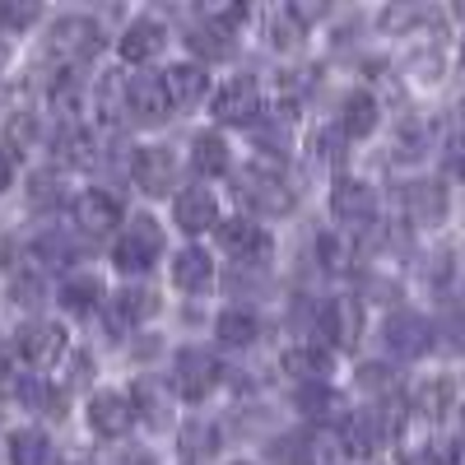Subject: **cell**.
I'll use <instances>...</instances> for the list:
<instances>
[{
	"label": "cell",
	"mask_w": 465,
	"mask_h": 465,
	"mask_svg": "<svg viewBox=\"0 0 465 465\" xmlns=\"http://www.w3.org/2000/svg\"><path fill=\"white\" fill-rule=\"evenodd\" d=\"M98 52H103V24H98L94 15H56V19L47 24L43 56H37V65H52V74H61V70H84Z\"/></svg>",
	"instance_id": "6da1fadb"
},
{
	"label": "cell",
	"mask_w": 465,
	"mask_h": 465,
	"mask_svg": "<svg viewBox=\"0 0 465 465\" xmlns=\"http://www.w3.org/2000/svg\"><path fill=\"white\" fill-rule=\"evenodd\" d=\"M232 191H238V201L247 205L252 219H284L298 205V191L284 182V173L261 163V159L242 163L238 173H232Z\"/></svg>",
	"instance_id": "7a4b0ae2"
},
{
	"label": "cell",
	"mask_w": 465,
	"mask_h": 465,
	"mask_svg": "<svg viewBox=\"0 0 465 465\" xmlns=\"http://www.w3.org/2000/svg\"><path fill=\"white\" fill-rule=\"evenodd\" d=\"M163 252H168L163 223L153 219L149 210H140V214L126 219L122 232H116V242H112V265L122 270V275H149V270L163 261Z\"/></svg>",
	"instance_id": "3957f363"
},
{
	"label": "cell",
	"mask_w": 465,
	"mask_h": 465,
	"mask_svg": "<svg viewBox=\"0 0 465 465\" xmlns=\"http://www.w3.org/2000/svg\"><path fill=\"white\" fill-rule=\"evenodd\" d=\"M223 381V363L210 354L205 344H182L173 363H168V386L173 396L186 405H201L205 396H214V386Z\"/></svg>",
	"instance_id": "277c9868"
},
{
	"label": "cell",
	"mask_w": 465,
	"mask_h": 465,
	"mask_svg": "<svg viewBox=\"0 0 465 465\" xmlns=\"http://www.w3.org/2000/svg\"><path fill=\"white\" fill-rule=\"evenodd\" d=\"M396 433V414L391 410H377V405H354V410H344V419L335 423V442L344 456H377L386 447V438Z\"/></svg>",
	"instance_id": "5b68a950"
},
{
	"label": "cell",
	"mask_w": 465,
	"mask_h": 465,
	"mask_svg": "<svg viewBox=\"0 0 465 465\" xmlns=\"http://www.w3.org/2000/svg\"><path fill=\"white\" fill-rule=\"evenodd\" d=\"M363 326H368V307L359 293H331L322 302V317H317V331L326 349H335V354H354V349L363 344Z\"/></svg>",
	"instance_id": "8992f818"
},
{
	"label": "cell",
	"mask_w": 465,
	"mask_h": 465,
	"mask_svg": "<svg viewBox=\"0 0 465 465\" xmlns=\"http://www.w3.org/2000/svg\"><path fill=\"white\" fill-rule=\"evenodd\" d=\"M89 247L94 242L74 223H43L28 238V261L43 270V275H47V270H65V275H70V270H84L80 261L89 256Z\"/></svg>",
	"instance_id": "52a82bcc"
},
{
	"label": "cell",
	"mask_w": 465,
	"mask_h": 465,
	"mask_svg": "<svg viewBox=\"0 0 465 465\" xmlns=\"http://www.w3.org/2000/svg\"><path fill=\"white\" fill-rule=\"evenodd\" d=\"M331 214L344 232H359V238H368V232L381 223V201H377V186L363 182V177H335L331 186Z\"/></svg>",
	"instance_id": "ba28073f"
},
{
	"label": "cell",
	"mask_w": 465,
	"mask_h": 465,
	"mask_svg": "<svg viewBox=\"0 0 465 465\" xmlns=\"http://www.w3.org/2000/svg\"><path fill=\"white\" fill-rule=\"evenodd\" d=\"M214 238H219V247H223V256H228L232 265L270 270V256H275V238L265 232L261 219H252V214H232V219L219 223Z\"/></svg>",
	"instance_id": "9c48e42d"
},
{
	"label": "cell",
	"mask_w": 465,
	"mask_h": 465,
	"mask_svg": "<svg viewBox=\"0 0 465 465\" xmlns=\"http://www.w3.org/2000/svg\"><path fill=\"white\" fill-rule=\"evenodd\" d=\"M381 344L391 359L414 363V359L429 354V349H438V326L429 317L410 312V307H396V312H386V322H381Z\"/></svg>",
	"instance_id": "30bf717a"
},
{
	"label": "cell",
	"mask_w": 465,
	"mask_h": 465,
	"mask_svg": "<svg viewBox=\"0 0 465 465\" xmlns=\"http://www.w3.org/2000/svg\"><path fill=\"white\" fill-rule=\"evenodd\" d=\"M74 228L84 232L89 242H103V238H112L116 242V232L126 228V210H122V196L116 191H107V186H89L84 196H74Z\"/></svg>",
	"instance_id": "8fae6325"
},
{
	"label": "cell",
	"mask_w": 465,
	"mask_h": 465,
	"mask_svg": "<svg viewBox=\"0 0 465 465\" xmlns=\"http://www.w3.org/2000/svg\"><path fill=\"white\" fill-rule=\"evenodd\" d=\"M159 293H153L149 284H122L107 307H103V326L112 331V340H122V335H135L149 317H159Z\"/></svg>",
	"instance_id": "7c38bea8"
},
{
	"label": "cell",
	"mask_w": 465,
	"mask_h": 465,
	"mask_svg": "<svg viewBox=\"0 0 465 465\" xmlns=\"http://www.w3.org/2000/svg\"><path fill=\"white\" fill-rule=\"evenodd\" d=\"M173 98L163 89V74H149V70H135L131 84H126V126H140V131H153L173 116Z\"/></svg>",
	"instance_id": "4fadbf2b"
},
{
	"label": "cell",
	"mask_w": 465,
	"mask_h": 465,
	"mask_svg": "<svg viewBox=\"0 0 465 465\" xmlns=\"http://www.w3.org/2000/svg\"><path fill=\"white\" fill-rule=\"evenodd\" d=\"M15 354L28 363V368H37V372H47V368H56L65 354H70V344H65V326H56V322H47V317H33V322H24L19 331H15Z\"/></svg>",
	"instance_id": "5bb4252c"
},
{
	"label": "cell",
	"mask_w": 465,
	"mask_h": 465,
	"mask_svg": "<svg viewBox=\"0 0 465 465\" xmlns=\"http://www.w3.org/2000/svg\"><path fill=\"white\" fill-rule=\"evenodd\" d=\"M335 456V442L317 429V423H302V429H289V433H275L265 447V460L270 465H331Z\"/></svg>",
	"instance_id": "9a60e30c"
},
{
	"label": "cell",
	"mask_w": 465,
	"mask_h": 465,
	"mask_svg": "<svg viewBox=\"0 0 465 465\" xmlns=\"http://www.w3.org/2000/svg\"><path fill=\"white\" fill-rule=\"evenodd\" d=\"M182 43L191 47V56H196L201 65H214V61H228L232 52H238V28L223 24L219 10H205V15H196L186 24Z\"/></svg>",
	"instance_id": "2e32d148"
},
{
	"label": "cell",
	"mask_w": 465,
	"mask_h": 465,
	"mask_svg": "<svg viewBox=\"0 0 465 465\" xmlns=\"http://www.w3.org/2000/svg\"><path fill=\"white\" fill-rule=\"evenodd\" d=\"M214 116L223 126H256L261 116H265V103H261V84H256V74H232L228 84L214 89Z\"/></svg>",
	"instance_id": "e0dca14e"
},
{
	"label": "cell",
	"mask_w": 465,
	"mask_h": 465,
	"mask_svg": "<svg viewBox=\"0 0 465 465\" xmlns=\"http://www.w3.org/2000/svg\"><path fill=\"white\" fill-rule=\"evenodd\" d=\"M173 223L186 232V238H201V232H219V196L205 182H191L173 196Z\"/></svg>",
	"instance_id": "ac0fdd59"
},
{
	"label": "cell",
	"mask_w": 465,
	"mask_h": 465,
	"mask_svg": "<svg viewBox=\"0 0 465 465\" xmlns=\"http://www.w3.org/2000/svg\"><path fill=\"white\" fill-rule=\"evenodd\" d=\"M131 182L144 191V196H168L177 182V153L168 144H135L131 153Z\"/></svg>",
	"instance_id": "d6986e66"
},
{
	"label": "cell",
	"mask_w": 465,
	"mask_h": 465,
	"mask_svg": "<svg viewBox=\"0 0 465 465\" xmlns=\"http://www.w3.org/2000/svg\"><path fill=\"white\" fill-rule=\"evenodd\" d=\"M401 205H405V219H410L414 228H438V223L451 214V191H447V182H438V177H414V182H405V191H401Z\"/></svg>",
	"instance_id": "ffe728a7"
},
{
	"label": "cell",
	"mask_w": 465,
	"mask_h": 465,
	"mask_svg": "<svg viewBox=\"0 0 465 465\" xmlns=\"http://www.w3.org/2000/svg\"><path fill=\"white\" fill-rule=\"evenodd\" d=\"M84 419H89V433L103 438V442H122L135 423V405L126 391H94L89 405H84Z\"/></svg>",
	"instance_id": "44dd1931"
},
{
	"label": "cell",
	"mask_w": 465,
	"mask_h": 465,
	"mask_svg": "<svg viewBox=\"0 0 465 465\" xmlns=\"http://www.w3.org/2000/svg\"><path fill=\"white\" fill-rule=\"evenodd\" d=\"M107 284H103V275L98 270H70V275H61V284H56V302L65 307L70 317H80V322H89L94 312L103 317V307H107Z\"/></svg>",
	"instance_id": "7402d4cb"
},
{
	"label": "cell",
	"mask_w": 465,
	"mask_h": 465,
	"mask_svg": "<svg viewBox=\"0 0 465 465\" xmlns=\"http://www.w3.org/2000/svg\"><path fill=\"white\" fill-rule=\"evenodd\" d=\"M52 149V168H94L98 163V140L89 131V122H56L47 135Z\"/></svg>",
	"instance_id": "603a6c76"
},
{
	"label": "cell",
	"mask_w": 465,
	"mask_h": 465,
	"mask_svg": "<svg viewBox=\"0 0 465 465\" xmlns=\"http://www.w3.org/2000/svg\"><path fill=\"white\" fill-rule=\"evenodd\" d=\"M163 47H168V24L159 15H135L116 37V52H122L126 65H144L153 56H163Z\"/></svg>",
	"instance_id": "cb8c5ba5"
},
{
	"label": "cell",
	"mask_w": 465,
	"mask_h": 465,
	"mask_svg": "<svg viewBox=\"0 0 465 465\" xmlns=\"http://www.w3.org/2000/svg\"><path fill=\"white\" fill-rule=\"evenodd\" d=\"M168 275H173V289L177 293H186V298H205L210 289H214V256L201 247V242H191V247H182L177 256H173V265H168Z\"/></svg>",
	"instance_id": "d4e9b609"
},
{
	"label": "cell",
	"mask_w": 465,
	"mask_h": 465,
	"mask_svg": "<svg viewBox=\"0 0 465 465\" xmlns=\"http://www.w3.org/2000/svg\"><path fill=\"white\" fill-rule=\"evenodd\" d=\"M131 405H135L140 423H149L153 433H163L173 423V386H168V377H153V372L135 377L131 381Z\"/></svg>",
	"instance_id": "484cf974"
},
{
	"label": "cell",
	"mask_w": 465,
	"mask_h": 465,
	"mask_svg": "<svg viewBox=\"0 0 465 465\" xmlns=\"http://www.w3.org/2000/svg\"><path fill=\"white\" fill-rule=\"evenodd\" d=\"M280 368L307 386V381H331V368H335V349H326L322 340H293L284 354H280Z\"/></svg>",
	"instance_id": "4316f807"
},
{
	"label": "cell",
	"mask_w": 465,
	"mask_h": 465,
	"mask_svg": "<svg viewBox=\"0 0 465 465\" xmlns=\"http://www.w3.org/2000/svg\"><path fill=\"white\" fill-rule=\"evenodd\" d=\"M186 168L196 182H214V177H228L232 173V153H228V140L223 131H196L186 144Z\"/></svg>",
	"instance_id": "83f0119b"
},
{
	"label": "cell",
	"mask_w": 465,
	"mask_h": 465,
	"mask_svg": "<svg viewBox=\"0 0 465 465\" xmlns=\"http://www.w3.org/2000/svg\"><path fill=\"white\" fill-rule=\"evenodd\" d=\"M159 74H163V89H168L177 112H191L210 98V65H201V61H177Z\"/></svg>",
	"instance_id": "f1b7e54d"
},
{
	"label": "cell",
	"mask_w": 465,
	"mask_h": 465,
	"mask_svg": "<svg viewBox=\"0 0 465 465\" xmlns=\"http://www.w3.org/2000/svg\"><path fill=\"white\" fill-rule=\"evenodd\" d=\"M84 103H89V80H84V70H61L52 74V84H47V107L56 122H84Z\"/></svg>",
	"instance_id": "f546056e"
},
{
	"label": "cell",
	"mask_w": 465,
	"mask_h": 465,
	"mask_svg": "<svg viewBox=\"0 0 465 465\" xmlns=\"http://www.w3.org/2000/svg\"><path fill=\"white\" fill-rule=\"evenodd\" d=\"M219 447H223V433H219V423L205 419V414H191L182 429H177V451H182L186 465H205V460H214Z\"/></svg>",
	"instance_id": "4dcf8cb0"
},
{
	"label": "cell",
	"mask_w": 465,
	"mask_h": 465,
	"mask_svg": "<svg viewBox=\"0 0 465 465\" xmlns=\"http://www.w3.org/2000/svg\"><path fill=\"white\" fill-rule=\"evenodd\" d=\"M381 126V103L372 89H349L340 98V131L349 140H368L372 131Z\"/></svg>",
	"instance_id": "1f68e13d"
},
{
	"label": "cell",
	"mask_w": 465,
	"mask_h": 465,
	"mask_svg": "<svg viewBox=\"0 0 465 465\" xmlns=\"http://www.w3.org/2000/svg\"><path fill=\"white\" fill-rule=\"evenodd\" d=\"M344 401H340V391H335V386L331 381H307V386H293V410L307 419V423H317V429H322V423L326 419H344V410H340Z\"/></svg>",
	"instance_id": "d6a6232c"
},
{
	"label": "cell",
	"mask_w": 465,
	"mask_h": 465,
	"mask_svg": "<svg viewBox=\"0 0 465 465\" xmlns=\"http://www.w3.org/2000/svg\"><path fill=\"white\" fill-rule=\"evenodd\" d=\"M214 335L223 349H252L261 340V317H256V307H223V312L214 317Z\"/></svg>",
	"instance_id": "836d02e7"
},
{
	"label": "cell",
	"mask_w": 465,
	"mask_h": 465,
	"mask_svg": "<svg viewBox=\"0 0 465 465\" xmlns=\"http://www.w3.org/2000/svg\"><path fill=\"white\" fill-rule=\"evenodd\" d=\"M252 144H256V153H261V163L284 168V163H289V153H293L289 122H280V112H275V116H261V122L252 126Z\"/></svg>",
	"instance_id": "e575fe53"
},
{
	"label": "cell",
	"mask_w": 465,
	"mask_h": 465,
	"mask_svg": "<svg viewBox=\"0 0 465 465\" xmlns=\"http://www.w3.org/2000/svg\"><path fill=\"white\" fill-rule=\"evenodd\" d=\"M429 149H433V126L423 122V116H401L396 131H391V159L419 163V159H429Z\"/></svg>",
	"instance_id": "d590c367"
},
{
	"label": "cell",
	"mask_w": 465,
	"mask_h": 465,
	"mask_svg": "<svg viewBox=\"0 0 465 465\" xmlns=\"http://www.w3.org/2000/svg\"><path fill=\"white\" fill-rule=\"evenodd\" d=\"M24 196H28V205H33L37 214H56V210H65L70 191H65L61 168H33V173H28V186H24Z\"/></svg>",
	"instance_id": "8d00e7d4"
},
{
	"label": "cell",
	"mask_w": 465,
	"mask_h": 465,
	"mask_svg": "<svg viewBox=\"0 0 465 465\" xmlns=\"http://www.w3.org/2000/svg\"><path fill=\"white\" fill-rule=\"evenodd\" d=\"M354 386L368 396V405H377V410H391L396 405V396H401V377H396V368L391 363H363L359 372H354Z\"/></svg>",
	"instance_id": "74e56055"
},
{
	"label": "cell",
	"mask_w": 465,
	"mask_h": 465,
	"mask_svg": "<svg viewBox=\"0 0 465 465\" xmlns=\"http://www.w3.org/2000/svg\"><path fill=\"white\" fill-rule=\"evenodd\" d=\"M126 84H131L126 70H103V80L94 89V112L107 126H126Z\"/></svg>",
	"instance_id": "f35d334b"
},
{
	"label": "cell",
	"mask_w": 465,
	"mask_h": 465,
	"mask_svg": "<svg viewBox=\"0 0 465 465\" xmlns=\"http://www.w3.org/2000/svg\"><path fill=\"white\" fill-rule=\"evenodd\" d=\"M10 465H56V442L43 429H15L5 438Z\"/></svg>",
	"instance_id": "ab89813d"
},
{
	"label": "cell",
	"mask_w": 465,
	"mask_h": 465,
	"mask_svg": "<svg viewBox=\"0 0 465 465\" xmlns=\"http://www.w3.org/2000/svg\"><path fill=\"white\" fill-rule=\"evenodd\" d=\"M349 149H354V140H349V135L340 131V122L317 126V131H312V144H307V153H312V163H322V168H344Z\"/></svg>",
	"instance_id": "60d3db41"
},
{
	"label": "cell",
	"mask_w": 465,
	"mask_h": 465,
	"mask_svg": "<svg viewBox=\"0 0 465 465\" xmlns=\"http://www.w3.org/2000/svg\"><path fill=\"white\" fill-rule=\"evenodd\" d=\"M423 419H442L451 405H456V381L451 377H429L414 386V401H410Z\"/></svg>",
	"instance_id": "b9f144b4"
},
{
	"label": "cell",
	"mask_w": 465,
	"mask_h": 465,
	"mask_svg": "<svg viewBox=\"0 0 465 465\" xmlns=\"http://www.w3.org/2000/svg\"><path fill=\"white\" fill-rule=\"evenodd\" d=\"M10 302L24 307V312H37V307L47 302V275L33 261L19 265V275H10Z\"/></svg>",
	"instance_id": "7bdbcfd3"
},
{
	"label": "cell",
	"mask_w": 465,
	"mask_h": 465,
	"mask_svg": "<svg viewBox=\"0 0 465 465\" xmlns=\"http://www.w3.org/2000/svg\"><path fill=\"white\" fill-rule=\"evenodd\" d=\"M223 289L238 298V307H252L265 289H270V270H256V265H232L223 275Z\"/></svg>",
	"instance_id": "ee69618b"
},
{
	"label": "cell",
	"mask_w": 465,
	"mask_h": 465,
	"mask_svg": "<svg viewBox=\"0 0 465 465\" xmlns=\"http://www.w3.org/2000/svg\"><path fill=\"white\" fill-rule=\"evenodd\" d=\"M451 275H456V252L451 247H438V252L423 256V289L429 293H447Z\"/></svg>",
	"instance_id": "f6af8a7d"
},
{
	"label": "cell",
	"mask_w": 465,
	"mask_h": 465,
	"mask_svg": "<svg viewBox=\"0 0 465 465\" xmlns=\"http://www.w3.org/2000/svg\"><path fill=\"white\" fill-rule=\"evenodd\" d=\"M312 256H317V270H326V275L349 270V247H344L340 232H317V238H312Z\"/></svg>",
	"instance_id": "bcb514c9"
},
{
	"label": "cell",
	"mask_w": 465,
	"mask_h": 465,
	"mask_svg": "<svg viewBox=\"0 0 465 465\" xmlns=\"http://www.w3.org/2000/svg\"><path fill=\"white\" fill-rule=\"evenodd\" d=\"M265 33H270V47H275V52H293V47H302V37H307V28L289 15V5L270 15V28Z\"/></svg>",
	"instance_id": "7dc6e473"
},
{
	"label": "cell",
	"mask_w": 465,
	"mask_h": 465,
	"mask_svg": "<svg viewBox=\"0 0 465 465\" xmlns=\"http://www.w3.org/2000/svg\"><path fill=\"white\" fill-rule=\"evenodd\" d=\"M37 135H43V122H37V112H15L5 122V149L24 153L28 144H37Z\"/></svg>",
	"instance_id": "c3c4849f"
},
{
	"label": "cell",
	"mask_w": 465,
	"mask_h": 465,
	"mask_svg": "<svg viewBox=\"0 0 465 465\" xmlns=\"http://www.w3.org/2000/svg\"><path fill=\"white\" fill-rule=\"evenodd\" d=\"M438 344L447 349V354L465 359V312H460V307H451V312L438 322Z\"/></svg>",
	"instance_id": "681fc988"
},
{
	"label": "cell",
	"mask_w": 465,
	"mask_h": 465,
	"mask_svg": "<svg viewBox=\"0 0 465 465\" xmlns=\"http://www.w3.org/2000/svg\"><path fill=\"white\" fill-rule=\"evenodd\" d=\"M433 19V10H423V5H391V10H381V28L386 33H405V28H414V24H429Z\"/></svg>",
	"instance_id": "f907efd6"
},
{
	"label": "cell",
	"mask_w": 465,
	"mask_h": 465,
	"mask_svg": "<svg viewBox=\"0 0 465 465\" xmlns=\"http://www.w3.org/2000/svg\"><path fill=\"white\" fill-rule=\"evenodd\" d=\"M43 19L37 5H15V0H0V33H24Z\"/></svg>",
	"instance_id": "816d5d0a"
},
{
	"label": "cell",
	"mask_w": 465,
	"mask_h": 465,
	"mask_svg": "<svg viewBox=\"0 0 465 465\" xmlns=\"http://www.w3.org/2000/svg\"><path fill=\"white\" fill-rule=\"evenodd\" d=\"M359 298H372V302H401V284L386 280V275H363L359 280Z\"/></svg>",
	"instance_id": "f5cc1de1"
},
{
	"label": "cell",
	"mask_w": 465,
	"mask_h": 465,
	"mask_svg": "<svg viewBox=\"0 0 465 465\" xmlns=\"http://www.w3.org/2000/svg\"><path fill=\"white\" fill-rule=\"evenodd\" d=\"M89 377H94V354H89V349H74V354H70V372H65V391L89 386Z\"/></svg>",
	"instance_id": "db71d44e"
},
{
	"label": "cell",
	"mask_w": 465,
	"mask_h": 465,
	"mask_svg": "<svg viewBox=\"0 0 465 465\" xmlns=\"http://www.w3.org/2000/svg\"><path fill=\"white\" fill-rule=\"evenodd\" d=\"M447 168H451V177H465V135L447 140Z\"/></svg>",
	"instance_id": "11a10c76"
},
{
	"label": "cell",
	"mask_w": 465,
	"mask_h": 465,
	"mask_svg": "<svg viewBox=\"0 0 465 465\" xmlns=\"http://www.w3.org/2000/svg\"><path fill=\"white\" fill-rule=\"evenodd\" d=\"M405 465H447V451L442 447H414L405 456Z\"/></svg>",
	"instance_id": "9f6ffc18"
},
{
	"label": "cell",
	"mask_w": 465,
	"mask_h": 465,
	"mask_svg": "<svg viewBox=\"0 0 465 465\" xmlns=\"http://www.w3.org/2000/svg\"><path fill=\"white\" fill-rule=\"evenodd\" d=\"M15 186V149H5V140H0V196Z\"/></svg>",
	"instance_id": "6f0895ef"
},
{
	"label": "cell",
	"mask_w": 465,
	"mask_h": 465,
	"mask_svg": "<svg viewBox=\"0 0 465 465\" xmlns=\"http://www.w3.org/2000/svg\"><path fill=\"white\" fill-rule=\"evenodd\" d=\"M116 465H159V456H153V451H144V447H131V451H122V456H116Z\"/></svg>",
	"instance_id": "680465c9"
},
{
	"label": "cell",
	"mask_w": 465,
	"mask_h": 465,
	"mask_svg": "<svg viewBox=\"0 0 465 465\" xmlns=\"http://www.w3.org/2000/svg\"><path fill=\"white\" fill-rule=\"evenodd\" d=\"M442 451H447V465H465V433H460L456 442H447Z\"/></svg>",
	"instance_id": "91938a15"
},
{
	"label": "cell",
	"mask_w": 465,
	"mask_h": 465,
	"mask_svg": "<svg viewBox=\"0 0 465 465\" xmlns=\"http://www.w3.org/2000/svg\"><path fill=\"white\" fill-rule=\"evenodd\" d=\"M5 65H10V43H5V33H0V74H5Z\"/></svg>",
	"instance_id": "94428289"
},
{
	"label": "cell",
	"mask_w": 465,
	"mask_h": 465,
	"mask_svg": "<svg viewBox=\"0 0 465 465\" xmlns=\"http://www.w3.org/2000/svg\"><path fill=\"white\" fill-rule=\"evenodd\" d=\"M0 112H5V84H0Z\"/></svg>",
	"instance_id": "6125c7cd"
},
{
	"label": "cell",
	"mask_w": 465,
	"mask_h": 465,
	"mask_svg": "<svg viewBox=\"0 0 465 465\" xmlns=\"http://www.w3.org/2000/svg\"><path fill=\"white\" fill-rule=\"evenodd\" d=\"M70 465H94V460H89V456H80V460H70Z\"/></svg>",
	"instance_id": "be15d7a7"
},
{
	"label": "cell",
	"mask_w": 465,
	"mask_h": 465,
	"mask_svg": "<svg viewBox=\"0 0 465 465\" xmlns=\"http://www.w3.org/2000/svg\"><path fill=\"white\" fill-rule=\"evenodd\" d=\"M232 465H256V460H232Z\"/></svg>",
	"instance_id": "e7e4bbea"
}]
</instances>
